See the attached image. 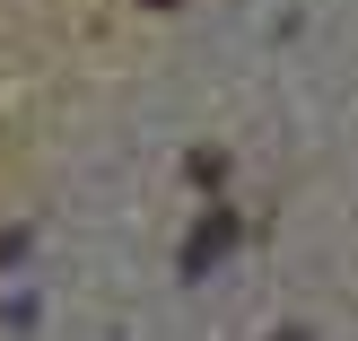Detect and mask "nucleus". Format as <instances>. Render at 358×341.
I'll return each instance as SVG.
<instances>
[{"mask_svg":"<svg viewBox=\"0 0 358 341\" xmlns=\"http://www.w3.org/2000/svg\"><path fill=\"white\" fill-rule=\"evenodd\" d=\"M140 9H184V0H140Z\"/></svg>","mask_w":358,"mask_h":341,"instance_id":"obj_1","label":"nucleus"}]
</instances>
